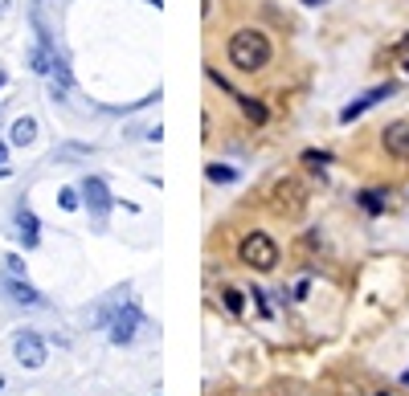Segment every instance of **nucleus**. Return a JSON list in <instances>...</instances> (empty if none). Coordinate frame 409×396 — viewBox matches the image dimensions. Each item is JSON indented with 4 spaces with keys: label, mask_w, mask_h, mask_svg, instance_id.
Instances as JSON below:
<instances>
[{
    "label": "nucleus",
    "mask_w": 409,
    "mask_h": 396,
    "mask_svg": "<svg viewBox=\"0 0 409 396\" xmlns=\"http://www.w3.org/2000/svg\"><path fill=\"white\" fill-rule=\"evenodd\" d=\"M225 49H229V62L241 74H258L270 66V37H266L262 29H238Z\"/></svg>",
    "instance_id": "obj_1"
},
{
    "label": "nucleus",
    "mask_w": 409,
    "mask_h": 396,
    "mask_svg": "<svg viewBox=\"0 0 409 396\" xmlns=\"http://www.w3.org/2000/svg\"><path fill=\"white\" fill-rule=\"evenodd\" d=\"M241 261H246V266H250V270H274V266H279V245H274V241H270V237L266 233H250V237H241Z\"/></svg>",
    "instance_id": "obj_2"
},
{
    "label": "nucleus",
    "mask_w": 409,
    "mask_h": 396,
    "mask_svg": "<svg viewBox=\"0 0 409 396\" xmlns=\"http://www.w3.org/2000/svg\"><path fill=\"white\" fill-rule=\"evenodd\" d=\"M140 327H144V315H140V306H135V303H123L119 315L111 319V339H115V343H131Z\"/></svg>",
    "instance_id": "obj_3"
},
{
    "label": "nucleus",
    "mask_w": 409,
    "mask_h": 396,
    "mask_svg": "<svg viewBox=\"0 0 409 396\" xmlns=\"http://www.w3.org/2000/svg\"><path fill=\"white\" fill-rule=\"evenodd\" d=\"M17 360H21V368H41L46 364V339L33 335V331L17 335Z\"/></svg>",
    "instance_id": "obj_4"
},
{
    "label": "nucleus",
    "mask_w": 409,
    "mask_h": 396,
    "mask_svg": "<svg viewBox=\"0 0 409 396\" xmlns=\"http://www.w3.org/2000/svg\"><path fill=\"white\" fill-rule=\"evenodd\" d=\"M381 143H385L389 156H397V160H409V118H397V123H389L385 131H381Z\"/></svg>",
    "instance_id": "obj_5"
},
{
    "label": "nucleus",
    "mask_w": 409,
    "mask_h": 396,
    "mask_svg": "<svg viewBox=\"0 0 409 396\" xmlns=\"http://www.w3.org/2000/svg\"><path fill=\"white\" fill-rule=\"evenodd\" d=\"M82 196H86V205H90V212H95L98 221L111 212V192H107V184H102L98 176H86V180H82Z\"/></svg>",
    "instance_id": "obj_6"
},
{
    "label": "nucleus",
    "mask_w": 409,
    "mask_h": 396,
    "mask_svg": "<svg viewBox=\"0 0 409 396\" xmlns=\"http://www.w3.org/2000/svg\"><path fill=\"white\" fill-rule=\"evenodd\" d=\"M389 94H393V86H377V90L361 94V98H356V102H348V107H344V111H340V123H352V118H361L364 111H368V107H373V102H381V98H389Z\"/></svg>",
    "instance_id": "obj_7"
},
{
    "label": "nucleus",
    "mask_w": 409,
    "mask_h": 396,
    "mask_svg": "<svg viewBox=\"0 0 409 396\" xmlns=\"http://www.w3.org/2000/svg\"><path fill=\"white\" fill-rule=\"evenodd\" d=\"M274 196H279V209H283V212H299V209H303V200H307V196H303V188L295 184V180H283V184L274 188Z\"/></svg>",
    "instance_id": "obj_8"
},
{
    "label": "nucleus",
    "mask_w": 409,
    "mask_h": 396,
    "mask_svg": "<svg viewBox=\"0 0 409 396\" xmlns=\"http://www.w3.org/2000/svg\"><path fill=\"white\" fill-rule=\"evenodd\" d=\"M33 139H37V118L21 115L13 127H8V143H13V147H29Z\"/></svg>",
    "instance_id": "obj_9"
},
{
    "label": "nucleus",
    "mask_w": 409,
    "mask_h": 396,
    "mask_svg": "<svg viewBox=\"0 0 409 396\" xmlns=\"http://www.w3.org/2000/svg\"><path fill=\"white\" fill-rule=\"evenodd\" d=\"M17 233H21L25 250H33V245L41 241V225H37V217H33L29 209H21V212H17Z\"/></svg>",
    "instance_id": "obj_10"
},
{
    "label": "nucleus",
    "mask_w": 409,
    "mask_h": 396,
    "mask_svg": "<svg viewBox=\"0 0 409 396\" xmlns=\"http://www.w3.org/2000/svg\"><path fill=\"white\" fill-rule=\"evenodd\" d=\"M4 290H8V299H17V303H25V306H37V303H41V294H37L29 282H4Z\"/></svg>",
    "instance_id": "obj_11"
},
{
    "label": "nucleus",
    "mask_w": 409,
    "mask_h": 396,
    "mask_svg": "<svg viewBox=\"0 0 409 396\" xmlns=\"http://www.w3.org/2000/svg\"><path fill=\"white\" fill-rule=\"evenodd\" d=\"M49 78H53V86H62V90H70L74 86V74H70V66L53 53V66H49Z\"/></svg>",
    "instance_id": "obj_12"
},
{
    "label": "nucleus",
    "mask_w": 409,
    "mask_h": 396,
    "mask_svg": "<svg viewBox=\"0 0 409 396\" xmlns=\"http://www.w3.org/2000/svg\"><path fill=\"white\" fill-rule=\"evenodd\" d=\"M238 102H241V115L250 118V123H266V107L258 102V98H246V94H238Z\"/></svg>",
    "instance_id": "obj_13"
},
{
    "label": "nucleus",
    "mask_w": 409,
    "mask_h": 396,
    "mask_svg": "<svg viewBox=\"0 0 409 396\" xmlns=\"http://www.w3.org/2000/svg\"><path fill=\"white\" fill-rule=\"evenodd\" d=\"M209 180H213V184H234L238 172H234V168H221V163H209Z\"/></svg>",
    "instance_id": "obj_14"
},
{
    "label": "nucleus",
    "mask_w": 409,
    "mask_h": 396,
    "mask_svg": "<svg viewBox=\"0 0 409 396\" xmlns=\"http://www.w3.org/2000/svg\"><path fill=\"white\" fill-rule=\"evenodd\" d=\"M381 196H385V192H361L364 212H373V217H377V212H385V200H381Z\"/></svg>",
    "instance_id": "obj_15"
},
{
    "label": "nucleus",
    "mask_w": 409,
    "mask_h": 396,
    "mask_svg": "<svg viewBox=\"0 0 409 396\" xmlns=\"http://www.w3.org/2000/svg\"><path fill=\"white\" fill-rule=\"evenodd\" d=\"M58 205H62L66 212H74L82 200H78V192H74V188H62V192H58Z\"/></svg>",
    "instance_id": "obj_16"
},
{
    "label": "nucleus",
    "mask_w": 409,
    "mask_h": 396,
    "mask_svg": "<svg viewBox=\"0 0 409 396\" xmlns=\"http://www.w3.org/2000/svg\"><path fill=\"white\" fill-rule=\"evenodd\" d=\"M303 163H311V168H323V163H332L328 151H303Z\"/></svg>",
    "instance_id": "obj_17"
},
{
    "label": "nucleus",
    "mask_w": 409,
    "mask_h": 396,
    "mask_svg": "<svg viewBox=\"0 0 409 396\" xmlns=\"http://www.w3.org/2000/svg\"><path fill=\"white\" fill-rule=\"evenodd\" d=\"M225 306L229 315H241V290H225Z\"/></svg>",
    "instance_id": "obj_18"
},
{
    "label": "nucleus",
    "mask_w": 409,
    "mask_h": 396,
    "mask_svg": "<svg viewBox=\"0 0 409 396\" xmlns=\"http://www.w3.org/2000/svg\"><path fill=\"white\" fill-rule=\"evenodd\" d=\"M4 261H8V274H25V261H21L17 254H13V257H4Z\"/></svg>",
    "instance_id": "obj_19"
},
{
    "label": "nucleus",
    "mask_w": 409,
    "mask_h": 396,
    "mask_svg": "<svg viewBox=\"0 0 409 396\" xmlns=\"http://www.w3.org/2000/svg\"><path fill=\"white\" fill-rule=\"evenodd\" d=\"M4 163H8V147H4V143H0V168H4Z\"/></svg>",
    "instance_id": "obj_20"
},
{
    "label": "nucleus",
    "mask_w": 409,
    "mask_h": 396,
    "mask_svg": "<svg viewBox=\"0 0 409 396\" xmlns=\"http://www.w3.org/2000/svg\"><path fill=\"white\" fill-rule=\"evenodd\" d=\"M4 8H8V0H0V13H4Z\"/></svg>",
    "instance_id": "obj_21"
},
{
    "label": "nucleus",
    "mask_w": 409,
    "mask_h": 396,
    "mask_svg": "<svg viewBox=\"0 0 409 396\" xmlns=\"http://www.w3.org/2000/svg\"><path fill=\"white\" fill-rule=\"evenodd\" d=\"M303 4H319V0H303Z\"/></svg>",
    "instance_id": "obj_22"
},
{
    "label": "nucleus",
    "mask_w": 409,
    "mask_h": 396,
    "mask_svg": "<svg viewBox=\"0 0 409 396\" xmlns=\"http://www.w3.org/2000/svg\"><path fill=\"white\" fill-rule=\"evenodd\" d=\"M401 380H405V384H409V372H405V376H401Z\"/></svg>",
    "instance_id": "obj_23"
},
{
    "label": "nucleus",
    "mask_w": 409,
    "mask_h": 396,
    "mask_svg": "<svg viewBox=\"0 0 409 396\" xmlns=\"http://www.w3.org/2000/svg\"><path fill=\"white\" fill-rule=\"evenodd\" d=\"M0 388H4V376H0Z\"/></svg>",
    "instance_id": "obj_24"
},
{
    "label": "nucleus",
    "mask_w": 409,
    "mask_h": 396,
    "mask_svg": "<svg viewBox=\"0 0 409 396\" xmlns=\"http://www.w3.org/2000/svg\"><path fill=\"white\" fill-rule=\"evenodd\" d=\"M0 86H4V74H0Z\"/></svg>",
    "instance_id": "obj_25"
},
{
    "label": "nucleus",
    "mask_w": 409,
    "mask_h": 396,
    "mask_svg": "<svg viewBox=\"0 0 409 396\" xmlns=\"http://www.w3.org/2000/svg\"><path fill=\"white\" fill-rule=\"evenodd\" d=\"M405 74H409V62H405Z\"/></svg>",
    "instance_id": "obj_26"
}]
</instances>
